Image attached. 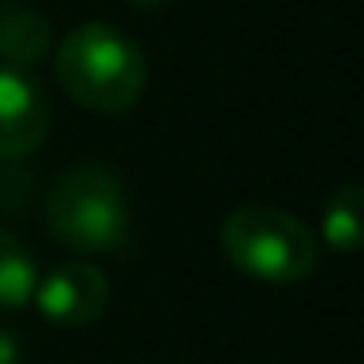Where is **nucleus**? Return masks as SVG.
I'll list each match as a JSON object with an SVG mask.
<instances>
[{"label":"nucleus","instance_id":"nucleus-8","mask_svg":"<svg viewBox=\"0 0 364 364\" xmlns=\"http://www.w3.org/2000/svg\"><path fill=\"white\" fill-rule=\"evenodd\" d=\"M40 267L12 231H0V309H24L36 298Z\"/></svg>","mask_w":364,"mask_h":364},{"label":"nucleus","instance_id":"nucleus-7","mask_svg":"<svg viewBox=\"0 0 364 364\" xmlns=\"http://www.w3.org/2000/svg\"><path fill=\"white\" fill-rule=\"evenodd\" d=\"M321 243L333 251H360L364 247V184H345L325 200Z\"/></svg>","mask_w":364,"mask_h":364},{"label":"nucleus","instance_id":"nucleus-3","mask_svg":"<svg viewBox=\"0 0 364 364\" xmlns=\"http://www.w3.org/2000/svg\"><path fill=\"white\" fill-rule=\"evenodd\" d=\"M220 247L239 274L274 286L309 278L321 259V243L314 231L274 204H243L228 212L220 228Z\"/></svg>","mask_w":364,"mask_h":364},{"label":"nucleus","instance_id":"nucleus-11","mask_svg":"<svg viewBox=\"0 0 364 364\" xmlns=\"http://www.w3.org/2000/svg\"><path fill=\"white\" fill-rule=\"evenodd\" d=\"M126 4H134L137 12H161L168 4H176V0H126Z\"/></svg>","mask_w":364,"mask_h":364},{"label":"nucleus","instance_id":"nucleus-6","mask_svg":"<svg viewBox=\"0 0 364 364\" xmlns=\"http://www.w3.org/2000/svg\"><path fill=\"white\" fill-rule=\"evenodd\" d=\"M51 51V24L28 0H0V67L32 71Z\"/></svg>","mask_w":364,"mask_h":364},{"label":"nucleus","instance_id":"nucleus-2","mask_svg":"<svg viewBox=\"0 0 364 364\" xmlns=\"http://www.w3.org/2000/svg\"><path fill=\"white\" fill-rule=\"evenodd\" d=\"M48 231L79 255H114L129 243V196L106 165L67 168L43 200Z\"/></svg>","mask_w":364,"mask_h":364},{"label":"nucleus","instance_id":"nucleus-4","mask_svg":"<svg viewBox=\"0 0 364 364\" xmlns=\"http://www.w3.org/2000/svg\"><path fill=\"white\" fill-rule=\"evenodd\" d=\"M36 309L59 329H87L110 301V278L95 262H59L36 286Z\"/></svg>","mask_w":364,"mask_h":364},{"label":"nucleus","instance_id":"nucleus-9","mask_svg":"<svg viewBox=\"0 0 364 364\" xmlns=\"http://www.w3.org/2000/svg\"><path fill=\"white\" fill-rule=\"evenodd\" d=\"M32 181L16 168V161H0V212H12V208H24Z\"/></svg>","mask_w":364,"mask_h":364},{"label":"nucleus","instance_id":"nucleus-5","mask_svg":"<svg viewBox=\"0 0 364 364\" xmlns=\"http://www.w3.org/2000/svg\"><path fill=\"white\" fill-rule=\"evenodd\" d=\"M51 110L28 71L0 67V161H24L43 145Z\"/></svg>","mask_w":364,"mask_h":364},{"label":"nucleus","instance_id":"nucleus-1","mask_svg":"<svg viewBox=\"0 0 364 364\" xmlns=\"http://www.w3.org/2000/svg\"><path fill=\"white\" fill-rule=\"evenodd\" d=\"M55 79L71 102L90 114H126L145 95L149 67L122 28L79 24L55 48Z\"/></svg>","mask_w":364,"mask_h":364},{"label":"nucleus","instance_id":"nucleus-10","mask_svg":"<svg viewBox=\"0 0 364 364\" xmlns=\"http://www.w3.org/2000/svg\"><path fill=\"white\" fill-rule=\"evenodd\" d=\"M0 364H20V341L4 325H0Z\"/></svg>","mask_w":364,"mask_h":364}]
</instances>
